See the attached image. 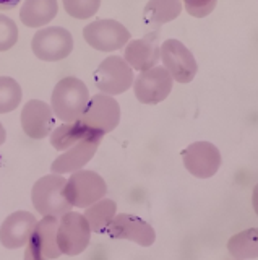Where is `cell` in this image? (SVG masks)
Listing matches in <instances>:
<instances>
[{
	"label": "cell",
	"mask_w": 258,
	"mask_h": 260,
	"mask_svg": "<svg viewBox=\"0 0 258 260\" xmlns=\"http://www.w3.org/2000/svg\"><path fill=\"white\" fill-rule=\"evenodd\" d=\"M185 10L195 18H205L214 10L217 0H183Z\"/></svg>",
	"instance_id": "484cf974"
},
{
	"label": "cell",
	"mask_w": 258,
	"mask_h": 260,
	"mask_svg": "<svg viewBox=\"0 0 258 260\" xmlns=\"http://www.w3.org/2000/svg\"><path fill=\"white\" fill-rule=\"evenodd\" d=\"M161 60L172 80L179 83H190L198 72V63L185 44L177 39H167L161 46Z\"/></svg>",
	"instance_id": "9c48e42d"
},
{
	"label": "cell",
	"mask_w": 258,
	"mask_h": 260,
	"mask_svg": "<svg viewBox=\"0 0 258 260\" xmlns=\"http://www.w3.org/2000/svg\"><path fill=\"white\" fill-rule=\"evenodd\" d=\"M106 233L112 239H127L136 242L141 247H150L156 241V233L153 226L135 215L120 213L109 223Z\"/></svg>",
	"instance_id": "7c38bea8"
},
{
	"label": "cell",
	"mask_w": 258,
	"mask_h": 260,
	"mask_svg": "<svg viewBox=\"0 0 258 260\" xmlns=\"http://www.w3.org/2000/svg\"><path fill=\"white\" fill-rule=\"evenodd\" d=\"M91 239V228L85 215L77 211H67L59 218L57 228V246L62 254L78 255L88 247Z\"/></svg>",
	"instance_id": "277c9868"
},
{
	"label": "cell",
	"mask_w": 258,
	"mask_h": 260,
	"mask_svg": "<svg viewBox=\"0 0 258 260\" xmlns=\"http://www.w3.org/2000/svg\"><path fill=\"white\" fill-rule=\"evenodd\" d=\"M83 38L96 51L112 52L124 47L130 41V32L116 20H98L86 24Z\"/></svg>",
	"instance_id": "ba28073f"
},
{
	"label": "cell",
	"mask_w": 258,
	"mask_h": 260,
	"mask_svg": "<svg viewBox=\"0 0 258 260\" xmlns=\"http://www.w3.org/2000/svg\"><path fill=\"white\" fill-rule=\"evenodd\" d=\"M88 101L90 91L83 81L77 77H65L54 88L51 108L62 122H75L82 117Z\"/></svg>",
	"instance_id": "6da1fadb"
},
{
	"label": "cell",
	"mask_w": 258,
	"mask_h": 260,
	"mask_svg": "<svg viewBox=\"0 0 258 260\" xmlns=\"http://www.w3.org/2000/svg\"><path fill=\"white\" fill-rule=\"evenodd\" d=\"M18 41V28L9 16L0 13V52L9 51Z\"/></svg>",
	"instance_id": "d4e9b609"
},
{
	"label": "cell",
	"mask_w": 258,
	"mask_h": 260,
	"mask_svg": "<svg viewBox=\"0 0 258 260\" xmlns=\"http://www.w3.org/2000/svg\"><path fill=\"white\" fill-rule=\"evenodd\" d=\"M63 193L71 207L86 208L104 199V195L107 193V185L98 173L80 169L71 173Z\"/></svg>",
	"instance_id": "3957f363"
},
{
	"label": "cell",
	"mask_w": 258,
	"mask_h": 260,
	"mask_svg": "<svg viewBox=\"0 0 258 260\" xmlns=\"http://www.w3.org/2000/svg\"><path fill=\"white\" fill-rule=\"evenodd\" d=\"M57 216H43L41 221L36 223V228L31 234V241L36 244V247L43 252V255L49 258H59L62 252L57 246Z\"/></svg>",
	"instance_id": "e0dca14e"
},
{
	"label": "cell",
	"mask_w": 258,
	"mask_h": 260,
	"mask_svg": "<svg viewBox=\"0 0 258 260\" xmlns=\"http://www.w3.org/2000/svg\"><path fill=\"white\" fill-rule=\"evenodd\" d=\"M38 219L29 211H15L0 226V244L7 249H20L26 246L36 228Z\"/></svg>",
	"instance_id": "9a60e30c"
},
{
	"label": "cell",
	"mask_w": 258,
	"mask_h": 260,
	"mask_svg": "<svg viewBox=\"0 0 258 260\" xmlns=\"http://www.w3.org/2000/svg\"><path fill=\"white\" fill-rule=\"evenodd\" d=\"M5 138H7V132H5V128H4V125L0 124V145H4V142H5Z\"/></svg>",
	"instance_id": "f546056e"
},
{
	"label": "cell",
	"mask_w": 258,
	"mask_h": 260,
	"mask_svg": "<svg viewBox=\"0 0 258 260\" xmlns=\"http://www.w3.org/2000/svg\"><path fill=\"white\" fill-rule=\"evenodd\" d=\"M25 260H47V258L43 255V252L36 247V244L29 239L26 244V250H25Z\"/></svg>",
	"instance_id": "4316f807"
},
{
	"label": "cell",
	"mask_w": 258,
	"mask_h": 260,
	"mask_svg": "<svg viewBox=\"0 0 258 260\" xmlns=\"http://www.w3.org/2000/svg\"><path fill=\"white\" fill-rule=\"evenodd\" d=\"M136 100L143 104H158L172 91V77L164 67H153L141 72L133 81Z\"/></svg>",
	"instance_id": "30bf717a"
},
{
	"label": "cell",
	"mask_w": 258,
	"mask_h": 260,
	"mask_svg": "<svg viewBox=\"0 0 258 260\" xmlns=\"http://www.w3.org/2000/svg\"><path fill=\"white\" fill-rule=\"evenodd\" d=\"M20 4V0H0V10H12Z\"/></svg>",
	"instance_id": "83f0119b"
},
{
	"label": "cell",
	"mask_w": 258,
	"mask_h": 260,
	"mask_svg": "<svg viewBox=\"0 0 258 260\" xmlns=\"http://www.w3.org/2000/svg\"><path fill=\"white\" fill-rule=\"evenodd\" d=\"M252 205H253V210L255 213L258 215V184L253 187V195H252Z\"/></svg>",
	"instance_id": "f1b7e54d"
},
{
	"label": "cell",
	"mask_w": 258,
	"mask_h": 260,
	"mask_svg": "<svg viewBox=\"0 0 258 260\" xmlns=\"http://www.w3.org/2000/svg\"><path fill=\"white\" fill-rule=\"evenodd\" d=\"M183 166L192 176L198 179L213 177L221 166V153L213 143L195 142L182 153Z\"/></svg>",
	"instance_id": "8fae6325"
},
{
	"label": "cell",
	"mask_w": 258,
	"mask_h": 260,
	"mask_svg": "<svg viewBox=\"0 0 258 260\" xmlns=\"http://www.w3.org/2000/svg\"><path fill=\"white\" fill-rule=\"evenodd\" d=\"M65 12L77 20H88L99 10L101 0H62Z\"/></svg>",
	"instance_id": "cb8c5ba5"
},
{
	"label": "cell",
	"mask_w": 258,
	"mask_h": 260,
	"mask_svg": "<svg viewBox=\"0 0 258 260\" xmlns=\"http://www.w3.org/2000/svg\"><path fill=\"white\" fill-rule=\"evenodd\" d=\"M94 81L104 94H120L133 86V70L122 57L110 55L96 69Z\"/></svg>",
	"instance_id": "52a82bcc"
},
{
	"label": "cell",
	"mask_w": 258,
	"mask_h": 260,
	"mask_svg": "<svg viewBox=\"0 0 258 260\" xmlns=\"http://www.w3.org/2000/svg\"><path fill=\"white\" fill-rule=\"evenodd\" d=\"M55 124L54 111L47 103L39 100H31L21 111V127L29 138L41 140L51 135Z\"/></svg>",
	"instance_id": "5bb4252c"
},
{
	"label": "cell",
	"mask_w": 258,
	"mask_h": 260,
	"mask_svg": "<svg viewBox=\"0 0 258 260\" xmlns=\"http://www.w3.org/2000/svg\"><path fill=\"white\" fill-rule=\"evenodd\" d=\"M102 134H91L80 140L71 148L65 150L59 158H55L51 165L54 174H67L80 171L86 162H90L91 158L98 151V146L102 140Z\"/></svg>",
	"instance_id": "4fadbf2b"
},
{
	"label": "cell",
	"mask_w": 258,
	"mask_h": 260,
	"mask_svg": "<svg viewBox=\"0 0 258 260\" xmlns=\"http://www.w3.org/2000/svg\"><path fill=\"white\" fill-rule=\"evenodd\" d=\"M117 203L110 199H101L93 205L86 207L85 218L91 228V233H106L109 223L114 219Z\"/></svg>",
	"instance_id": "44dd1931"
},
{
	"label": "cell",
	"mask_w": 258,
	"mask_h": 260,
	"mask_svg": "<svg viewBox=\"0 0 258 260\" xmlns=\"http://www.w3.org/2000/svg\"><path fill=\"white\" fill-rule=\"evenodd\" d=\"M65 184L67 179L62 177V174H49L41 177L33 185L31 200H33V205L39 215L60 218L70 211L71 205L63 193Z\"/></svg>",
	"instance_id": "7a4b0ae2"
},
{
	"label": "cell",
	"mask_w": 258,
	"mask_h": 260,
	"mask_svg": "<svg viewBox=\"0 0 258 260\" xmlns=\"http://www.w3.org/2000/svg\"><path fill=\"white\" fill-rule=\"evenodd\" d=\"M78 120L90 130L106 135L119 125L120 106L109 94H94L93 98H90L82 117Z\"/></svg>",
	"instance_id": "8992f818"
},
{
	"label": "cell",
	"mask_w": 258,
	"mask_h": 260,
	"mask_svg": "<svg viewBox=\"0 0 258 260\" xmlns=\"http://www.w3.org/2000/svg\"><path fill=\"white\" fill-rule=\"evenodd\" d=\"M156 32H151L150 36L143 39H133L127 43L124 59L133 70L144 72L156 67L161 57V49L156 44Z\"/></svg>",
	"instance_id": "2e32d148"
},
{
	"label": "cell",
	"mask_w": 258,
	"mask_h": 260,
	"mask_svg": "<svg viewBox=\"0 0 258 260\" xmlns=\"http://www.w3.org/2000/svg\"><path fill=\"white\" fill-rule=\"evenodd\" d=\"M229 254L236 260H248L258 257V228L242 231L232 236L228 242Z\"/></svg>",
	"instance_id": "7402d4cb"
},
{
	"label": "cell",
	"mask_w": 258,
	"mask_h": 260,
	"mask_svg": "<svg viewBox=\"0 0 258 260\" xmlns=\"http://www.w3.org/2000/svg\"><path fill=\"white\" fill-rule=\"evenodd\" d=\"M31 49L38 59L44 62L63 60L73 51V36L62 26H47L34 35Z\"/></svg>",
	"instance_id": "5b68a950"
},
{
	"label": "cell",
	"mask_w": 258,
	"mask_h": 260,
	"mask_svg": "<svg viewBox=\"0 0 258 260\" xmlns=\"http://www.w3.org/2000/svg\"><path fill=\"white\" fill-rule=\"evenodd\" d=\"M91 134H99V132L90 130L88 127H85L80 120L65 122L63 125L57 127V128L51 132V143H52V146L55 150L65 151V150L71 148V146L77 145L80 140H83L85 137L91 135Z\"/></svg>",
	"instance_id": "ffe728a7"
},
{
	"label": "cell",
	"mask_w": 258,
	"mask_h": 260,
	"mask_svg": "<svg viewBox=\"0 0 258 260\" xmlns=\"http://www.w3.org/2000/svg\"><path fill=\"white\" fill-rule=\"evenodd\" d=\"M23 98L21 86L10 77H0V114L15 111Z\"/></svg>",
	"instance_id": "603a6c76"
},
{
	"label": "cell",
	"mask_w": 258,
	"mask_h": 260,
	"mask_svg": "<svg viewBox=\"0 0 258 260\" xmlns=\"http://www.w3.org/2000/svg\"><path fill=\"white\" fill-rule=\"evenodd\" d=\"M180 12V0H150L143 10L144 24L151 29H158L164 23L175 20Z\"/></svg>",
	"instance_id": "d6986e66"
},
{
	"label": "cell",
	"mask_w": 258,
	"mask_h": 260,
	"mask_svg": "<svg viewBox=\"0 0 258 260\" xmlns=\"http://www.w3.org/2000/svg\"><path fill=\"white\" fill-rule=\"evenodd\" d=\"M59 13L57 0H25L20 10V20L28 28H43Z\"/></svg>",
	"instance_id": "ac0fdd59"
}]
</instances>
